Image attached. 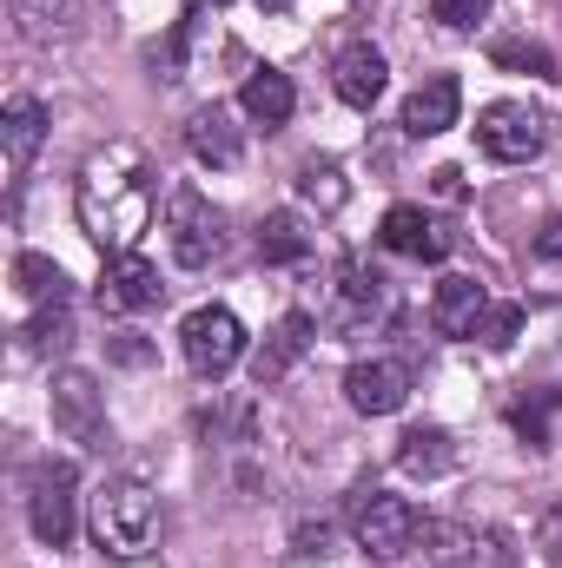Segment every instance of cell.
I'll return each instance as SVG.
<instances>
[{
    "mask_svg": "<svg viewBox=\"0 0 562 568\" xmlns=\"http://www.w3.org/2000/svg\"><path fill=\"white\" fill-rule=\"evenodd\" d=\"M73 212H80V232L120 258L133 252L145 232H152V212H159V172L133 140H113L100 152H87L80 179H73Z\"/></svg>",
    "mask_w": 562,
    "mask_h": 568,
    "instance_id": "cell-1",
    "label": "cell"
},
{
    "mask_svg": "<svg viewBox=\"0 0 562 568\" xmlns=\"http://www.w3.org/2000/svg\"><path fill=\"white\" fill-rule=\"evenodd\" d=\"M152 536H159V496L145 489L140 476H107L93 489V542L107 556L133 562V556L152 549Z\"/></svg>",
    "mask_w": 562,
    "mask_h": 568,
    "instance_id": "cell-2",
    "label": "cell"
},
{
    "mask_svg": "<svg viewBox=\"0 0 562 568\" xmlns=\"http://www.w3.org/2000/svg\"><path fill=\"white\" fill-rule=\"evenodd\" d=\"M165 245L185 272H205L225 252V212L199 192V185H172L165 192Z\"/></svg>",
    "mask_w": 562,
    "mask_h": 568,
    "instance_id": "cell-3",
    "label": "cell"
},
{
    "mask_svg": "<svg viewBox=\"0 0 562 568\" xmlns=\"http://www.w3.org/2000/svg\"><path fill=\"white\" fill-rule=\"evenodd\" d=\"M351 536H358V549H364V556H378V562H398V556H411V549H418L423 516L404 503V496L358 489V503H351Z\"/></svg>",
    "mask_w": 562,
    "mask_h": 568,
    "instance_id": "cell-4",
    "label": "cell"
},
{
    "mask_svg": "<svg viewBox=\"0 0 562 568\" xmlns=\"http://www.w3.org/2000/svg\"><path fill=\"white\" fill-rule=\"evenodd\" d=\"M476 145L496 165H530L550 145V113H536L530 100H490L476 113Z\"/></svg>",
    "mask_w": 562,
    "mask_h": 568,
    "instance_id": "cell-5",
    "label": "cell"
},
{
    "mask_svg": "<svg viewBox=\"0 0 562 568\" xmlns=\"http://www.w3.org/2000/svg\"><path fill=\"white\" fill-rule=\"evenodd\" d=\"M179 351H185V364H192L199 377H225V371L245 357V324H239L225 304H199V311H185V324H179Z\"/></svg>",
    "mask_w": 562,
    "mask_h": 568,
    "instance_id": "cell-6",
    "label": "cell"
},
{
    "mask_svg": "<svg viewBox=\"0 0 562 568\" xmlns=\"http://www.w3.org/2000/svg\"><path fill=\"white\" fill-rule=\"evenodd\" d=\"M27 523L47 549H67L73 542V463H33L27 476Z\"/></svg>",
    "mask_w": 562,
    "mask_h": 568,
    "instance_id": "cell-7",
    "label": "cell"
},
{
    "mask_svg": "<svg viewBox=\"0 0 562 568\" xmlns=\"http://www.w3.org/2000/svg\"><path fill=\"white\" fill-rule=\"evenodd\" d=\"M53 429L80 449L107 443V390H100L93 371H60L53 377Z\"/></svg>",
    "mask_w": 562,
    "mask_h": 568,
    "instance_id": "cell-8",
    "label": "cell"
},
{
    "mask_svg": "<svg viewBox=\"0 0 562 568\" xmlns=\"http://www.w3.org/2000/svg\"><path fill=\"white\" fill-rule=\"evenodd\" d=\"M344 397H351L358 417H391V410H404V397H411V371H404L398 357L351 364V371H344Z\"/></svg>",
    "mask_w": 562,
    "mask_h": 568,
    "instance_id": "cell-9",
    "label": "cell"
},
{
    "mask_svg": "<svg viewBox=\"0 0 562 568\" xmlns=\"http://www.w3.org/2000/svg\"><path fill=\"white\" fill-rule=\"evenodd\" d=\"M378 311H384V278H378L371 265L344 258V265H338V284H331V304H324V324H331V331H364Z\"/></svg>",
    "mask_w": 562,
    "mask_h": 568,
    "instance_id": "cell-10",
    "label": "cell"
},
{
    "mask_svg": "<svg viewBox=\"0 0 562 568\" xmlns=\"http://www.w3.org/2000/svg\"><path fill=\"white\" fill-rule=\"evenodd\" d=\"M331 87H338V100H344V106L371 113V106L384 100V87H391V67H384V53H378L371 40H358V47H344V53H338Z\"/></svg>",
    "mask_w": 562,
    "mask_h": 568,
    "instance_id": "cell-11",
    "label": "cell"
},
{
    "mask_svg": "<svg viewBox=\"0 0 562 568\" xmlns=\"http://www.w3.org/2000/svg\"><path fill=\"white\" fill-rule=\"evenodd\" d=\"M159 297H165V284H159V272L145 265L140 252L107 258V272H100V311H152Z\"/></svg>",
    "mask_w": 562,
    "mask_h": 568,
    "instance_id": "cell-12",
    "label": "cell"
},
{
    "mask_svg": "<svg viewBox=\"0 0 562 568\" xmlns=\"http://www.w3.org/2000/svg\"><path fill=\"white\" fill-rule=\"evenodd\" d=\"M456 113H463V87L450 73H436V80H423L418 93L404 100V133L411 140H436V133L456 126Z\"/></svg>",
    "mask_w": 562,
    "mask_h": 568,
    "instance_id": "cell-13",
    "label": "cell"
},
{
    "mask_svg": "<svg viewBox=\"0 0 562 568\" xmlns=\"http://www.w3.org/2000/svg\"><path fill=\"white\" fill-rule=\"evenodd\" d=\"M378 239H384V252H398V258H418V265H436V258L450 252V239L430 225V212H423V205H391Z\"/></svg>",
    "mask_w": 562,
    "mask_h": 568,
    "instance_id": "cell-14",
    "label": "cell"
},
{
    "mask_svg": "<svg viewBox=\"0 0 562 568\" xmlns=\"http://www.w3.org/2000/svg\"><path fill=\"white\" fill-rule=\"evenodd\" d=\"M483 311H490V291L476 278H443L436 284V297H430V324L443 331V337H476V324H483Z\"/></svg>",
    "mask_w": 562,
    "mask_h": 568,
    "instance_id": "cell-15",
    "label": "cell"
},
{
    "mask_svg": "<svg viewBox=\"0 0 562 568\" xmlns=\"http://www.w3.org/2000/svg\"><path fill=\"white\" fill-rule=\"evenodd\" d=\"M239 106H245V120H252V126L279 133L284 120L298 113V87H291V73H279V67H259V73H245Z\"/></svg>",
    "mask_w": 562,
    "mask_h": 568,
    "instance_id": "cell-16",
    "label": "cell"
},
{
    "mask_svg": "<svg viewBox=\"0 0 562 568\" xmlns=\"http://www.w3.org/2000/svg\"><path fill=\"white\" fill-rule=\"evenodd\" d=\"M7 7H13V27H20L33 47H60V40H73L80 20H87V0H7Z\"/></svg>",
    "mask_w": 562,
    "mask_h": 568,
    "instance_id": "cell-17",
    "label": "cell"
},
{
    "mask_svg": "<svg viewBox=\"0 0 562 568\" xmlns=\"http://www.w3.org/2000/svg\"><path fill=\"white\" fill-rule=\"evenodd\" d=\"M40 140H47V106L40 100H7V113H0V145H7V172L20 179L27 165H33V152H40Z\"/></svg>",
    "mask_w": 562,
    "mask_h": 568,
    "instance_id": "cell-18",
    "label": "cell"
},
{
    "mask_svg": "<svg viewBox=\"0 0 562 568\" xmlns=\"http://www.w3.org/2000/svg\"><path fill=\"white\" fill-rule=\"evenodd\" d=\"M311 337H318V324H311L304 311H291L279 331H272V337L259 344V357H252V377H259V390H265V384H279L284 371H291V364H298V357L311 351Z\"/></svg>",
    "mask_w": 562,
    "mask_h": 568,
    "instance_id": "cell-19",
    "label": "cell"
},
{
    "mask_svg": "<svg viewBox=\"0 0 562 568\" xmlns=\"http://www.w3.org/2000/svg\"><path fill=\"white\" fill-rule=\"evenodd\" d=\"M185 145H192L199 165H239V152H245V140H239V126H232L225 106H199L185 120Z\"/></svg>",
    "mask_w": 562,
    "mask_h": 568,
    "instance_id": "cell-20",
    "label": "cell"
},
{
    "mask_svg": "<svg viewBox=\"0 0 562 568\" xmlns=\"http://www.w3.org/2000/svg\"><path fill=\"white\" fill-rule=\"evenodd\" d=\"M456 463V443L443 429H404L398 436V469L404 476H443Z\"/></svg>",
    "mask_w": 562,
    "mask_h": 568,
    "instance_id": "cell-21",
    "label": "cell"
},
{
    "mask_svg": "<svg viewBox=\"0 0 562 568\" xmlns=\"http://www.w3.org/2000/svg\"><path fill=\"white\" fill-rule=\"evenodd\" d=\"M304 252H311V232H304L298 212H272V219L259 225V258H265V265H298Z\"/></svg>",
    "mask_w": 562,
    "mask_h": 568,
    "instance_id": "cell-22",
    "label": "cell"
},
{
    "mask_svg": "<svg viewBox=\"0 0 562 568\" xmlns=\"http://www.w3.org/2000/svg\"><path fill=\"white\" fill-rule=\"evenodd\" d=\"M298 192H304L311 205H324V212H338V205L351 199V185H344V165H338V159H304V165H298Z\"/></svg>",
    "mask_w": 562,
    "mask_h": 568,
    "instance_id": "cell-23",
    "label": "cell"
},
{
    "mask_svg": "<svg viewBox=\"0 0 562 568\" xmlns=\"http://www.w3.org/2000/svg\"><path fill=\"white\" fill-rule=\"evenodd\" d=\"M13 284H20V297H33V304H60V297H67V278H60V265H53V258H40V252H20V265H13Z\"/></svg>",
    "mask_w": 562,
    "mask_h": 568,
    "instance_id": "cell-24",
    "label": "cell"
},
{
    "mask_svg": "<svg viewBox=\"0 0 562 568\" xmlns=\"http://www.w3.org/2000/svg\"><path fill=\"white\" fill-rule=\"evenodd\" d=\"M490 60H496V67H510V73H536V80H550V73H556L550 47H536V40H490Z\"/></svg>",
    "mask_w": 562,
    "mask_h": 568,
    "instance_id": "cell-25",
    "label": "cell"
},
{
    "mask_svg": "<svg viewBox=\"0 0 562 568\" xmlns=\"http://www.w3.org/2000/svg\"><path fill=\"white\" fill-rule=\"evenodd\" d=\"M516 331H523V311H516V304H490V311H483V324H476V337H483L490 351H510V344H516Z\"/></svg>",
    "mask_w": 562,
    "mask_h": 568,
    "instance_id": "cell-26",
    "label": "cell"
},
{
    "mask_svg": "<svg viewBox=\"0 0 562 568\" xmlns=\"http://www.w3.org/2000/svg\"><path fill=\"white\" fill-rule=\"evenodd\" d=\"M430 13H436L450 33H476V20H483V0H430Z\"/></svg>",
    "mask_w": 562,
    "mask_h": 568,
    "instance_id": "cell-27",
    "label": "cell"
},
{
    "mask_svg": "<svg viewBox=\"0 0 562 568\" xmlns=\"http://www.w3.org/2000/svg\"><path fill=\"white\" fill-rule=\"evenodd\" d=\"M556 410H562V397H550L543 410H530V404H523V410H516V429H523V436L543 449V443H550V417H556Z\"/></svg>",
    "mask_w": 562,
    "mask_h": 568,
    "instance_id": "cell-28",
    "label": "cell"
},
{
    "mask_svg": "<svg viewBox=\"0 0 562 568\" xmlns=\"http://www.w3.org/2000/svg\"><path fill=\"white\" fill-rule=\"evenodd\" d=\"M536 252H543V258H562V219H550V225L536 232Z\"/></svg>",
    "mask_w": 562,
    "mask_h": 568,
    "instance_id": "cell-29",
    "label": "cell"
},
{
    "mask_svg": "<svg viewBox=\"0 0 562 568\" xmlns=\"http://www.w3.org/2000/svg\"><path fill=\"white\" fill-rule=\"evenodd\" d=\"M543 536H550V542H556V549H562V503H556V509H550V516H543Z\"/></svg>",
    "mask_w": 562,
    "mask_h": 568,
    "instance_id": "cell-30",
    "label": "cell"
},
{
    "mask_svg": "<svg viewBox=\"0 0 562 568\" xmlns=\"http://www.w3.org/2000/svg\"><path fill=\"white\" fill-rule=\"evenodd\" d=\"M556 568H562V549H556Z\"/></svg>",
    "mask_w": 562,
    "mask_h": 568,
    "instance_id": "cell-31",
    "label": "cell"
}]
</instances>
